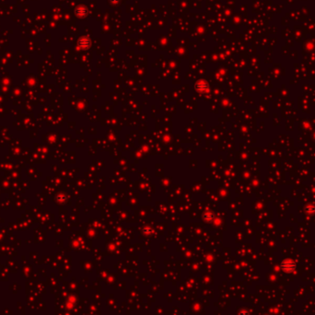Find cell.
<instances>
[{
    "instance_id": "6da1fadb",
    "label": "cell",
    "mask_w": 315,
    "mask_h": 315,
    "mask_svg": "<svg viewBox=\"0 0 315 315\" xmlns=\"http://www.w3.org/2000/svg\"><path fill=\"white\" fill-rule=\"evenodd\" d=\"M282 267H283V269H284L285 271L290 272V271H292L294 268H295V264H293V263H288V262L287 264L283 263V264H282Z\"/></svg>"
}]
</instances>
